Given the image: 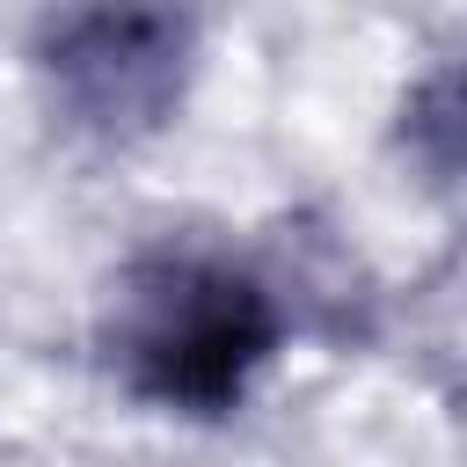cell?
<instances>
[{"label":"cell","instance_id":"6da1fadb","mask_svg":"<svg viewBox=\"0 0 467 467\" xmlns=\"http://www.w3.org/2000/svg\"><path fill=\"white\" fill-rule=\"evenodd\" d=\"M277 314L234 270H175L139 321V387L182 409H226L241 379L270 358Z\"/></svg>","mask_w":467,"mask_h":467}]
</instances>
